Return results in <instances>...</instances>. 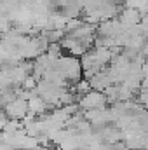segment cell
<instances>
[{
    "label": "cell",
    "instance_id": "6da1fadb",
    "mask_svg": "<svg viewBox=\"0 0 148 150\" xmlns=\"http://www.w3.org/2000/svg\"><path fill=\"white\" fill-rule=\"evenodd\" d=\"M108 101L106 94L105 93H98V91H89L82 101H80V107L85 108V110H94V108H105V103Z\"/></svg>",
    "mask_w": 148,
    "mask_h": 150
},
{
    "label": "cell",
    "instance_id": "7a4b0ae2",
    "mask_svg": "<svg viewBox=\"0 0 148 150\" xmlns=\"http://www.w3.org/2000/svg\"><path fill=\"white\" fill-rule=\"evenodd\" d=\"M45 107H47V101H45L42 96H40V98L32 96L30 101H28V108H30V112H33L35 115H37V113H42L44 110H45Z\"/></svg>",
    "mask_w": 148,
    "mask_h": 150
}]
</instances>
